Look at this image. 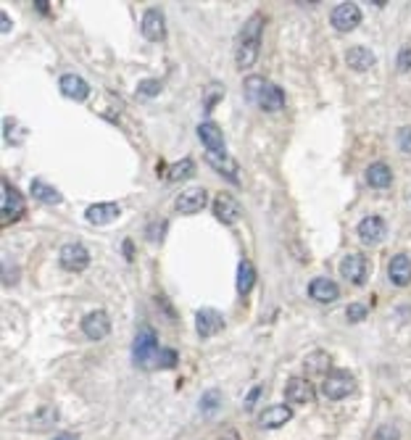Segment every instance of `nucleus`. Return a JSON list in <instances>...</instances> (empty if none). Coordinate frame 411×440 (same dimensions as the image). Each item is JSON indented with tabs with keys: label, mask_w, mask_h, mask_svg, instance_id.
<instances>
[{
	"label": "nucleus",
	"mask_w": 411,
	"mask_h": 440,
	"mask_svg": "<svg viewBox=\"0 0 411 440\" xmlns=\"http://www.w3.org/2000/svg\"><path fill=\"white\" fill-rule=\"evenodd\" d=\"M224 95V87L222 85H211V87H208V92H206V98H203V103H206V111H211V108H214V103L219 98H222Z\"/></svg>",
	"instance_id": "72a5a7b5"
},
{
	"label": "nucleus",
	"mask_w": 411,
	"mask_h": 440,
	"mask_svg": "<svg viewBox=\"0 0 411 440\" xmlns=\"http://www.w3.org/2000/svg\"><path fill=\"white\" fill-rule=\"evenodd\" d=\"M309 296L316 301V304H332L340 298V288L338 282L330 277H314L309 282Z\"/></svg>",
	"instance_id": "f8f14e48"
},
{
	"label": "nucleus",
	"mask_w": 411,
	"mask_h": 440,
	"mask_svg": "<svg viewBox=\"0 0 411 440\" xmlns=\"http://www.w3.org/2000/svg\"><path fill=\"white\" fill-rule=\"evenodd\" d=\"M53 440H80V435H74V432H61V435H55Z\"/></svg>",
	"instance_id": "58836bf2"
},
{
	"label": "nucleus",
	"mask_w": 411,
	"mask_h": 440,
	"mask_svg": "<svg viewBox=\"0 0 411 440\" xmlns=\"http://www.w3.org/2000/svg\"><path fill=\"white\" fill-rule=\"evenodd\" d=\"M395 143H398V151L411 156V127H401L395 132Z\"/></svg>",
	"instance_id": "2f4dec72"
},
{
	"label": "nucleus",
	"mask_w": 411,
	"mask_h": 440,
	"mask_svg": "<svg viewBox=\"0 0 411 440\" xmlns=\"http://www.w3.org/2000/svg\"><path fill=\"white\" fill-rule=\"evenodd\" d=\"M261 32H264V16L256 14L242 24L237 43H235V66L240 72H248L250 66L259 58V45H261Z\"/></svg>",
	"instance_id": "f257e3e1"
},
{
	"label": "nucleus",
	"mask_w": 411,
	"mask_h": 440,
	"mask_svg": "<svg viewBox=\"0 0 411 440\" xmlns=\"http://www.w3.org/2000/svg\"><path fill=\"white\" fill-rule=\"evenodd\" d=\"M245 98L250 103H256L264 111H279L285 106V92L279 90L277 85L267 82L264 77H248L245 80Z\"/></svg>",
	"instance_id": "f03ea898"
},
{
	"label": "nucleus",
	"mask_w": 411,
	"mask_h": 440,
	"mask_svg": "<svg viewBox=\"0 0 411 440\" xmlns=\"http://www.w3.org/2000/svg\"><path fill=\"white\" fill-rule=\"evenodd\" d=\"M388 277H390V282H393L395 288H406L411 282V259L406 256V253H398V256H393L390 259V264H388Z\"/></svg>",
	"instance_id": "2eb2a0df"
},
{
	"label": "nucleus",
	"mask_w": 411,
	"mask_h": 440,
	"mask_svg": "<svg viewBox=\"0 0 411 440\" xmlns=\"http://www.w3.org/2000/svg\"><path fill=\"white\" fill-rule=\"evenodd\" d=\"M193 171H196V161H193V159H182V161L171 163L169 180H171V182L188 180V177H190V174H193Z\"/></svg>",
	"instance_id": "cd10ccee"
},
{
	"label": "nucleus",
	"mask_w": 411,
	"mask_h": 440,
	"mask_svg": "<svg viewBox=\"0 0 411 440\" xmlns=\"http://www.w3.org/2000/svg\"><path fill=\"white\" fill-rule=\"evenodd\" d=\"M119 214H122L119 203H92L85 211V219H87L90 225H111Z\"/></svg>",
	"instance_id": "6ab92c4d"
},
{
	"label": "nucleus",
	"mask_w": 411,
	"mask_h": 440,
	"mask_svg": "<svg viewBox=\"0 0 411 440\" xmlns=\"http://www.w3.org/2000/svg\"><path fill=\"white\" fill-rule=\"evenodd\" d=\"M398 72H409L411 69V48H401V53H398Z\"/></svg>",
	"instance_id": "c9c22d12"
},
{
	"label": "nucleus",
	"mask_w": 411,
	"mask_h": 440,
	"mask_svg": "<svg viewBox=\"0 0 411 440\" xmlns=\"http://www.w3.org/2000/svg\"><path fill=\"white\" fill-rule=\"evenodd\" d=\"M82 333L87 335L90 340H103L111 333V316L103 308H95L90 314L82 316Z\"/></svg>",
	"instance_id": "1a4fd4ad"
},
{
	"label": "nucleus",
	"mask_w": 411,
	"mask_h": 440,
	"mask_svg": "<svg viewBox=\"0 0 411 440\" xmlns=\"http://www.w3.org/2000/svg\"><path fill=\"white\" fill-rule=\"evenodd\" d=\"M0 18H3V21H0V32H3V35H6V32H11V18L6 16V11H3V14H0Z\"/></svg>",
	"instance_id": "4c0bfd02"
},
{
	"label": "nucleus",
	"mask_w": 411,
	"mask_h": 440,
	"mask_svg": "<svg viewBox=\"0 0 411 440\" xmlns=\"http://www.w3.org/2000/svg\"><path fill=\"white\" fill-rule=\"evenodd\" d=\"M367 182H369V188L388 190L390 185H393V171H390V166H388V163L375 161L367 169Z\"/></svg>",
	"instance_id": "4be33fe9"
},
{
	"label": "nucleus",
	"mask_w": 411,
	"mask_h": 440,
	"mask_svg": "<svg viewBox=\"0 0 411 440\" xmlns=\"http://www.w3.org/2000/svg\"><path fill=\"white\" fill-rule=\"evenodd\" d=\"M356 390V380L351 377L348 372H330L322 382V393L330 401H343Z\"/></svg>",
	"instance_id": "39448f33"
},
{
	"label": "nucleus",
	"mask_w": 411,
	"mask_h": 440,
	"mask_svg": "<svg viewBox=\"0 0 411 440\" xmlns=\"http://www.w3.org/2000/svg\"><path fill=\"white\" fill-rule=\"evenodd\" d=\"M206 161L211 163L219 174H224L227 180H237V163L230 159V156H224V153H208L206 151Z\"/></svg>",
	"instance_id": "a878e982"
},
{
	"label": "nucleus",
	"mask_w": 411,
	"mask_h": 440,
	"mask_svg": "<svg viewBox=\"0 0 411 440\" xmlns=\"http://www.w3.org/2000/svg\"><path fill=\"white\" fill-rule=\"evenodd\" d=\"M340 274L343 279H348L351 285H364L369 277V261L361 253H348L340 261Z\"/></svg>",
	"instance_id": "0eeeda50"
},
{
	"label": "nucleus",
	"mask_w": 411,
	"mask_h": 440,
	"mask_svg": "<svg viewBox=\"0 0 411 440\" xmlns=\"http://www.w3.org/2000/svg\"><path fill=\"white\" fill-rule=\"evenodd\" d=\"M169 367H177V353L169 348H159V353L148 364V369H169Z\"/></svg>",
	"instance_id": "c85d7f7f"
},
{
	"label": "nucleus",
	"mask_w": 411,
	"mask_h": 440,
	"mask_svg": "<svg viewBox=\"0 0 411 440\" xmlns=\"http://www.w3.org/2000/svg\"><path fill=\"white\" fill-rule=\"evenodd\" d=\"M140 29H143L145 40H151V43H161L164 37H166V18H164V14L159 9L145 11Z\"/></svg>",
	"instance_id": "9b49d317"
},
{
	"label": "nucleus",
	"mask_w": 411,
	"mask_h": 440,
	"mask_svg": "<svg viewBox=\"0 0 411 440\" xmlns=\"http://www.w3.org/2000/svg\"><path fill=\"white\" fill-rule=\"evenodd\" d=\"M259 395H261V385L253 387V390L248 393V401H245V409H248V412L253 409V406H256V398H259Z\"/></svg>",
	"instance_id": "e433bc0d"
},
{
	"label": "nucleus",
	"mask_w": 411,
	"mask_h": 440,
	"mask_svg": "<svg viewBox=\"0 0 411 440\" xmlns=\"http://www.w3.org/2000/svg\"><path fill=\"white\" fill-rule=\"evenodd\" d=\"M198 137L208 153H224V132L219 129V124H214V122L198 124Z\"/></svg>",
	"instance_id": "a211bd4d"
},
{
	"label": "nucleus",
	"mask_w": 411,
	"mask_h": 440,
	"mask_svg": "<svg viewBox=\"0 0 411 440\" xmlns=\"http://www.w3.org/2000/svg\"><path fill=\"white\" fill-rule=\"evenodd\" d=\"M35 9L40 11V14H45V16L50 14V6H45V3H35Z\"/></svg>",
	"instance_id": "ea45409f"
},
{
	"label": "nucleus",
	"mask_w": 411,
	"mask_h": 440,
	"mask_svg": "<svg viewBox=\"0 0 411 440\" xmlns=\"http://www.w3.org/2000/svg\"><path fill=\"white\" fill-rule=\"evenodd\" d=\"M206 206V190L203 188H188L177 198L179 214H198Z\"/></svg>",
	"instance_id": "412c9836"
},
{
	"label": "nucleus",
	"mask_w": 411,
	"mask_h": 440,
	"mask_svg": "<svg viewBox=\"0 0 411 440\" xmlns=\"http://www.w3.org/2000/svg\"><path fill=\"white\" fill-rule=\"evenodd\" d=\"M216 409H219V393H216V390H206L203 398H201V412H203L206 417H211Z\"/></svg>",
	"instance_id": "c756f323"
},
{
	"label": "nucleus",
	"mask_w": 411,
	"mask_h": 440,
	"mask_svg": "<svg viewBox=\"0 0 411 440\" xmlns=\"http://www.w3.org/2000/svg\"><path fill=\"white\" fill-rule=\"evenodd\" d=\"M330 24L338 32H353V29L361 24V9H358L356 3H351V0H346V3H338L335 9H332L330 14Z\"/></svg>",
	"instance_id": "20e7f679"
},
{
	"label": "nucleus",
	"mask_w": 411,
	"mask_h": 440,
	"mask_svg": "<svg viewBox=\"0 0 411 440\" xmlns=\"http://www.w3.org/2000/svg\"><path fill=\"white\" fill-rule=\"evenodd\" d=\"M375 53L369 50V48H351L348 53H346V63H348V69L353 72H369L372 66H375Z\"/></svg>",
	"instance_id": "5701e85b"
},
{
	"label": "nucleus",
	"mask_w": 411,
	"mask_h": 440,
	"mask_svg": "<svg viewBox=\"0 0 411 440\" xmlns=\"http://www.w3.org/2000/svg\"><path fill=\"white\" fill-rule=\"evenodd\" d=\"M0 211H3V225H11L24 214V198L9 182L0 185Z\"/></svg>",
	"instance_id": "423d86ee"
},
{
	"label": "nucleus",
	"mask_w": 411,
	"mask_h": 440,
	"mask_svg": "<svg viewBox=\"0 0 411 440\" xmlns=\"http://www.w3.org/2000/svg\"><path fill=\"white\" fill-rule=\"evenodd\" d=\"M159 353V340H156V333L151 327H140V333L134 335L132 343V356L134 364L140 369H148V364L153 361V356Z\"/></svg>",
	"instance_id": "7ed1b4c3"
},
{
	"label": "nucleus",
	"mask_w": 411,
	"mask_h": 440,
	"mask_svg": "<svg viewBox=\"0 0 411 440\" xmlns=\"http://www.w3.org/2000/svg\"><path fill=\"white\" fill-rule=\"evenodd\" d=\"M224 330V319L216 308H198L196 311V333L201 338H211V335L222 333Z\"/></svg>",
	"instance_id": "9d476101"
},
{
	"label": "nucleus",
	"mask_w": 411,
	"mask_h": 440,
	"mask_svg": "<svg viewBox=\"0 0 411 440\" xmlns=\"http://www.w3.org/2000/svg\"><path fill=\"white\" fill-rule=\"evenodd\" d=\"M358 237L367 245H377L385 237V222L380 216H364L358 222Z\"/></svg>",
	"instance_id": "aec40b11"
},
{
	"label": "nucleus",
	"mask_w": 411,
	"mask_h": 440,
	"mask_svg": "<svg viewBox=\"0 0 411 440\" xmlns=\"http://www.w3.org/2000/svg\"><path fill=\"white\" fill-rule=\"evenodd\" d=\"M214 216L222 222V225H235L237 216H240V206L230 193H219L214 198Z\"/></svg>",
	"instance_id": "4468645a"
},
{
	"label": "nucleus",
	"mask_w": 411,
	"mask_h": 440,
	"mask_svg": "<svg viewBox=\"0 0 411 440\" xmlns=\"http://www.w3.org/2000/svg\"><path fill=\"white\" fill-rule=\"evenodd\" d=\"M58 87H61V92L66 95V98L77 100V103L90 98V85L82 80L80 74H63L61 82H58Z\"/></svg>",
	"instance_id": "f3484780"
},
{
	"label": "nucleus",
	"mask_w": 411,
	"mask_h": 440,
	"mask_svg": "<svg viewBox=\"0 0 411 440\" xmlns=\"http://www.w3.org/2000/svg\"><path fill=\"white\" fill-rule=\"evenodd\" d=\"M161 92V82L159 80H143L140 82V87H137V95L140 98H153V95H159Z\"/></svg>",
	"instance_id": "7c9ffc66"
},
{
	"label": "nucleus",
	"mask_w": 411,
	"mask_h": 440,
	"mask_svg": "<svg viewBox=\"0 0 411 440\" xmlns=\"http://www.w3.org/2000/svg\"><path fill=\"white\" fill-rule=\"evenodd\" d=\"M58 261L66 272H85L90 267V251L82 243H66L58 253Z\"/></svg>",
	"instance_id": "6e6552de"
},
{
	"label": "nucleus",
	"mask_w": 411,
	"mask_h": 440,
	"mask_svg": "<svg viewBox=\"0 0 411 440\" xmlns=\"http://www.w3.org/2000/svg\"><path fill=\"white\" fill-rule=\"evenodd\" d=\"M314 395H316V390H314L311 380L309 377H290L285 385V398L290 401V404H309V401H314Z\"/></svg>",
	"instance_id": "ddd939ff"
},
{
	"label": "nucleus",
	"mask_w": 411,
	"mask_h": 440,
	"mask_svg": "<svg viewBox=\"0 0 411 440\" xmlns=\"http://www.w3.org/2000/svg\"><path fill=\"white\" fill-rule=\"evenodd\" d=\"M253 285H256V267L248 259H242L237 264V293L248 296L250 290H253Z\"/></svg>",
	"instance_id": "bb28decb"
},
{
	"label": "nucleus",
	"mask_w": 411,
	"mask_h": 440,
	"mask_svg": "<svg viewBox=\"0 0 411 440\" xmlns=\"http://www.w3.org/2000/svg\"><path fill=\"white\" fill-rule=\"evenodd\" d=\"M346 316H348V322H361V319H367V306L364 304H351L346 308Z\"/></svg>",
	"instance_id": "473e14b6"
},
{
	"label": "nucleus",
	"mask_w": 411,
	"mask_h": 440,
	"mask_svg": "<svg viewBox=\"0 0 411 440\" xmlns=\"http://www.w3.org/2000/svg\"><path fill=\"white\" fill-rule=\"evenodd\" d=\"M375 440H401V435H398V430H395L393 424H385V427L377 430Z\"/></svg>",
	"instance_id": "f704fd0d"
},
{
	"label": "nucleus",
	"mask_w": 411,
	"mask_h": 440,
	"mask_svg": "<svg viewBox=\"0 0 411 440\" xmlns=\"http://www.w3.org/2000/svg\"><path fill=\"white\" fill-rule=\"evenodd\" d=\"M293 419V412H290V406L285 404H277V406H269L264 412L259 414V424L264 430H277L282 424H287Z\"/></svg>",
	"instance_id": "dca6fc26"
},
{
	"label": "nucleus",
	"mask_w": 411,
	"mask_h": 440,
	"mask_svg": "<svg viewBox=\"0 0 411 440\" xmlns=\"http://www.w3.org/2000/svg\"><path fill=\"white\" fill-rule=\"evenodd\" d=\"M32 198H35L37 203H45V206H55V203H61V193L53 188V185H48V182H40L35 180L32 182V188H29Z\"/></svg>",
	"instance_id": "b1692460"
},
{
	"label": "nucleus",
	"mask_w": 411,
	"mask_h": 440,
	"mask_svg": "<svg viewBox=\"0 0 411 440\" xmlns=\"http://www.w3.org/2000/svg\"><path fill=\"white\" fill-rule=\"evenodd\" d=\"M306 375H314V377H322V375H330V356L324 350H314L309 353L304 361Z\"/></svg>",
	"instance_id": "393cba45"
}]
</instances>
